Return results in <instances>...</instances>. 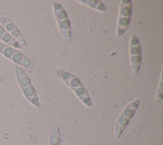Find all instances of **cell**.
Segmentation results:
<instances>
[{"mask_svg":"<svg viewBox=\"0 0 163 145\" xmlns=\"http://www.w3.org/2000/svg\"><path fill=\"white\" fill-rule=\"evenodd\" d=\"M57 74L61 76L63 81L67 84L68 86L71 88L80 100L87 106H92V100L87 91V90L82 84L80 80L74 75L69 72L59 70Z\"/></svg>","mask_w":163,"mask_h":145,"instance_id":"obj_1","label":"cell"},{"mask_svg":"<svg viewBox=\"0 0 163 145\" xmlns=\"http://www.w3.org/2000/svg\"><path fill=\"white\" fill-rule=\"evenodd\" d=\"M139 102L140 101L139 99H136L129 103L122 111L115 125L114 136L116 139L119 138L127 125L129 124L131 119L133 118L136 111L138 108Z\"/></svg>","mask_w":163,"mask_h":145,"instance_id":"obj_2","label":"cell"},{"mask_svg":"<svg viewBox=\"0 0 163 145\" xmlns=\"http://www.w3.org/2000/svg\"><path fill=\"white\" fill-rule=\"evenodd\" d=\"M132 13V4L130 0H122L119 9V16L117 22V37H121L126 32L130 23Z\"/></svg>","mask_w":163,"mask_h":145,"instance_id":"obj_3","label":"cell"},{"mask_svg":"<svg viewBox=\"0 0 163 145\" xmlns=\"http://www.w3.org/2000/svg\"><path fill=\"white\" fill-rule=\"evenodd\" d=\"M15 69H16L18 81L22 88L23 93L33 104L39 108L40 104L39 100H38L36 91L31 83L29 79L20 67H17Z\"/></svg>","mask_w":163,"mask_h":145,"instance_id":"obj_4","label":"cell"},{"mask_svg":"<svg viewBox=\"0 0 163 145\" xmlns=\"http://www.w3.org/2000/svg\"><path fill=\"white\" fill-rule=\"evenodd\" d=\"M53 8L62 35L66 40L69 41L71 39V27L67 14L62 6L57 2L53 3Z\"/></svg>","mask_w":163,"mask_h":145,"instance_id":"obj_5","label":"cell"},{"mask_svg":"<svg viewBox=\"0 0 163 145\" xmlns=\"http://www.w3.org/2000/svg\"><path fill=\"white\" fill-rule=\"evenodd\" d=\"M141 47L138 37L133 35L131 36L129 43L130 63L132 71L136 75L138 73L142 63Z\"/></svg>","mask_w":163,"mask_h":145,"instance_id":"obj_6","label":"cell"},{"mask_svg":"<svg viewBox=\"0 0 163 145\" xmlns=\"http://www.w3.org/2000/svg\"><path fill=\"white\" fill-rule=\"evenodd\" d=\"M11 59L15 63L22 65L24 67L29 68L33 67V63L26 56L17 51H15L12 56L11 57Z\"/></svg>","mask_w":163,"mask_h":145,"instance_id":"obj_7","label":"cell"},{"mask_svg":"<svg viewBox=\"0 0 163 145\" xmlns=\"http://www.w3.org/2000/svg\"><path fill=\"white\" fill-rule=\"evenodd\" d=\"M78 1L82 3V4L87 5L91 9L102 11V12H104L107 10L106 6H104L103 3L98 0H82V1Z\"/></svg>","mask_w":163,"mask_h":145,"instance_id":"obj_8","label":"cell"},{"mask_svg":"<svg viewBox=\"0 0 163 145\" xmlns=\"http://www.w3.org/2000/svg\"><path fill=\"white\" fill-rule=\"evenodd\" d=\"M50 145H61L60 132L58 127H54L50 135Z\"/></svg>","mask_w":163,"mask_h":145,"instance_id":"obj_9","label":"cell"},{"mask_svg":"<svg viewBox=\"0 0 163 145\" xmlns=\"http://www.w3.org/2000/svg\"><path fill=\"white\" fill-rule=\"evenodd\" d=\"M0 37H1L4 41L6 42V43L12 45L14 47H20V45H19V44L18 43V42L15 40V39H14L9 33L5 32Z\"/></svg>","mask_w":163,"mask_h":145,"instance_id":"obj_10","label":"cell"},{"mask_svg":"<svg viewBox=\"0 0 163 145\" xmlns=\"http://www.w3.org/2000/svg\"><path fill=\"white\" fill-rule=\"evenodd\" d=\"M15 51V49L11 48L9 46H7V45H6L3 44V49L1 52L5 56L8 57V58H11V57L12 56Z\"/></svg>","mask_w":163,"mask_h":145,"instance_id":"obj_11","label":"cell"},{"mask_svg":"<svg viewBox=\"0 0 163 145\" xmlns=\"http://www.w3.org/2000/svg\"><path fill=\"white\" fill-rule=\"evenodd\" d=\"M5 33V31H4V29L3 28L1 27V26H0V37H1L3 34Z\"/></svg>","mask_w":163,"mask_h":145,"instance_id":"obj_12","label":"cell"},{"mask_svg":"<svg viewBox=\"0 0 163 145\" xmlns=\"http://www.w3.org/2000/svg\"><path fill=\"white\" fill-rule=\"evenodd\" d=\"M3 44H0V51H1V50L3 49Z\"/></svg>","mask_w":163,"mask_h":145,"instance_id":"obj_13","label":"cell"},{"mask_svg":"<svg viewBox=\"0 0 163 145\" xmlns=\"http://www.w3.org/2000/svg\"><path fill=\"white\" fill-rule=\"evenodd\" d=\"M1 76H0V80H1Z\"/></svg>","mask_w":163,"mask_h":145,"instance_id":"obj_14","label":"cell"}]
</instances>
